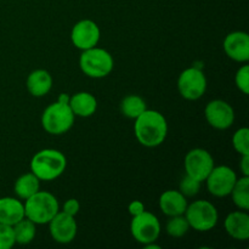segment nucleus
Here are the masks:
<instances>
[{
  "label": "nucleus",
  "instance_id": "1",
  "mask_svg": "<svg viewBox=\"0 0 249 249\" xmlns=\"http://www.w3.org/2000/svg\"><path fill=\"white\" fill-rule=\"evenodd\" d=\"M134 121V133L140 145L153 148L164 142L168 134V123L160 112L146 109Z\"/></svg>",
  "mask_w": 249,
  "mask_h": 249
},
{
  "label": "nucleus",
  "instance_id": "2",
  "mask_svg": "<svg viewBox=\"0 0 249 249\" xmlns=\"http://www.w3.org/2000/svg\"><path fill=\"white\" fill-rule=\"evenodd\" d=\"M67 158L61 151L45 148L33 156L31 160V172L40 181H53L65 173Z\"/></svg>",
  "mask_w": 249,
  "mask_h": 249
},
{
  "label": "nucleus",
  "instance_id": "3",
  "mask_svg": "<svg viewBox=\"0 0 249 249\" xmlns=\"http://www.w3.org/2000/svg\"><path fill=\"white\" fill-rule=\"evenodd\" d=\"M24 216L36 225H45L60 212L58 201L53 194L40 191L24 201Z\"/></svg>",
  "mask_w": 249,
  "mask_h": 249
},
{
  "label": "nucleus",
  "instance_id": "4",
  "mask_svg": "<svg viewBox=\"0 0 249 249\" xmlns=\"http://www.w3.org/2000/svg\"><path fill=\"white\" fill-rule=\"evenodd\" d=\"M79 67L87 77L100 79L113 71L114 61L108 51L94 46L83 51L79 57Z\"/></svg>",
  "mask_w": 249,
  "mask_h": 249
},
{
  "label": "nucleus",
  "instance_id": "5",
  "mask_svg": "<svg viewBox=\"0 0 249 249\" xmlns=\"http://www.w3.org/2000/svg\"><path fill=\"white\" fill-rule=\"evenodd\" d=\"M75 116L70 106L53 102L44 109L41 114V126L50 135H63L72 129Z\"/></svg>",
  "mask_w": 249,
  "mask_h": 249
},
{
  "label": "nucleus",
  "instance_id": "6",
  "mask_svg": "<svg viewBox=\"0 0 249 249\" xmlns=\"http://www.w3.org/2000/svg\"><path fill=\"white\" fill-rule=\"evenodd\" d=\"M184 215L189 223L190 229H194L198 232L213 230L219 220L215 206L206 199H198L192 202L191 204H187Z\"/></svg>",
  "mask_w": 249,
  "mask_h": 249
},
{
  "label": "nucleus",
  "instance_id": "7",
  "mask_svg": "<svg viewBox=\"0 0 249 249\" xmlns=\"http://www.w3.org/2000/svg\"><path fill=\"white\" fill-rule=\"evenodd\" d=\"M179 94L189 101L201 99L207 90V78L198 67H190L182 71L178 78Z\"/></svg>",
  "mask_w": 249,
  "mask_h": 249
},
{
  "label": "nucleus",
  "instance_id": "8",
  "mask_svg": "<svg viewBox=\"0 0 249 249\" xmlns=\"http://www.w3.org/2000/svg\"><path fill=\"white\" fill-rule=\"evenodd\" d=\"M130 232L134 240L142 246L156 242L160 235V223L155 214L143 211L139 215L133 216Z\"/></svg>",
  "mask_w": 249,
  "mask_h": 249
},
{
  "label": "nucleus",
  "instance_id": "9",
  "mask_svg": "<svg viewBox=\"0 0 249 249\" xmlns=\"http://www.w3.org/2000/svg\"><path fill=\"white\" fill-rule=\"evenodd\" d=\"M237 179L235 170L231 169L228 165H219V167L214 165L204 181L207 184V190L212 196L223 198V197L230 196Z\"/></svg>",
  "mask_w": 249,
  "mask_h": 249
},
{
  "label": "nucleus",
  "instance_id": "10",
  "mask_svg": "<svg viewBox=\"0 0 249 249\" xmlns=\"http://www.w3.org/2000/svg\"><path fill=\"white\" fill-rule=\"evenodd\" d=\"M184 167L186 175L203 182L214 168V160L204 148H194L185 156Z\"/></svg>",
  "mask_w": 249,
  "mask_h": 249
},
{
  "label": "nucleus",
  "instance_id": "11",
  "mask_svg": "<svg viewBox=\"0 0 249 249\" xmlns=\"http://www.w3.org/2000/svg\"><path fill=\"white\" fill-rule=\"evenodd\" d=\"M204 117L212 128L226 130L235 122V111L224 100H213L204 108Z\"/></svg>",
  "mask_w": 249,
  "mask_h": 249
},
{
  "label": "nucleus",
  "instance_id": "12",
  "mask_svg": "<svg viewBox=\"0 0 249 249\" xmlns=\"http://www.w3.org/2000/svg\"><path fill=\"white\" fill-rule=\"evenodd\" d=\"M101 36L99 26L91 19H82L73 26L71 32L72 44L79 50L84 51L97 45Z\"/></svg>",
  "mask_w": 249,
  "mask_h": 249
},
{
  "label": "nucleus",
  "instance_id": "13",
  "mask_svg": "<svg viewBox=\"0 0 249 249\" xmlns=\"http://www.w3.org/2000/svg\"><path fill=\"white\" fill-rule=\"evenodd\" d=\"M49 231L55 242L61 243V245H68L77 236V221H75L74 216L68 215L63 212H58L49 221Z\"/></svg>",
  "mask_w": 249,
  "mask_h": 249
},
{
  "label": "nucleus",
  "instance_id": "14",
  "mask_svg": "<svg viewBox=\"0 0 249 249\" xmlns=\"http://www.w3.org/2000/svg\"><path fill=\"white\" fill-rule=\"evenodd\" d=\"M224 51L235 62L246 63L249 60V36L246 32H231L224 39Z\"/></svg>",
  "mask_w": 249,
  "mask_h": 249
},
{
  "label": "nucleus",
  "instance_id": "15",
  "mask_svg": "<svg viewBox=\"0 0 249 249\" xmlns=\"http://www.w3.org/2000/svg\"><path fill=\"white\" fill-rule=\"evenodd\" d=\"M224 229L230 237L237 241L249 238V215L246 211H236L229 214L224 220Z\"/></svg>",
  "mask_w": 249,
  "mask_h": 249
},
{
  "label": "nucleus",
  "instance_id": "16",
  "mask_svg": "<svg viewBox=\"0 0 249 249\" xmlns=\"http://www.w3.org/2000/svg\"><path fill=\"white\" fill-rule=\"evenodd\" d=\"M187 199L179 190H167L160 197V208L167 216L184 215Z\"/></svg>",
  "mask_w": 249,
  "mask_h": 249
},
{
  "label": "nucleus",
  "instance_id": "17",
  "mask_svg": "<svg viewBox=\"0 0 249 249\" xmlns=\"http://www.w3.org/2000/svg\"><path fill=\"white\" fill-rule=\"evenodd\" d=\"M24 218V204L15 197L0 198V223L14 226Z\"/></svg>",
  "mask_w": 249,
  "mask_h": 249
},
{
  "label": "nucleus",
  "instance_id": "18",
  "mask_svg": "<svg viewBox=\"0 0 249 249\" xmlns=\"http://www.w3.org/2000/svg\"><path fill=\"white\" fill-rule=\"evenodd\" d=\"M26 87L32 96L43 97L53 88V77L46 70H36L27 77Z\"/></svg>",
  "mask_w": 249,
  "mask_h": 249
},
{
  "label": "nucleus",
  "instance_id": "19",
  "mask_svg": "<svg viewBox=\"0 0 249 249\" xmlns=\"http://www.w3.org/2000/svg\"><path fill=\"white\" fill-rule=\"evenodd\" d=\"M75 117L88 118L91 117L97 109V100L92 94L88 91H80L72 95L68 104Z\"/></svg>",
  "mask_w": 249,
  "mask_h": 249
},
{
  "label": "nucleus",
  "instance_id": "20",
  "mask_svg": "<svg viewBox=\"0 0 249 249\" xmlns=\"http://www.w3.org/2000/svg\"><path fill=\"white\" fill-rule=\"evenodd\" d=\"M40 190V180L36 177L32 172L26 173L21 175L18 179L15 181L14 191L18 199H28L34 194Z\"/></svg>",
  "mask_w": 249,
  "mask_h": 249
},
{
  "label": "nucleus",
  "instance_id": "21",
  "mask_svg": "<svg viewBox=\"0 0 249 249\" xmlns=\"http://www.w3.org/2000/svg\"><path fill=\"white\" fill-rule=\"evenodd\" d=\"M233 204L241 211L249 209V177H242L236 180L235 186L230 194Z\"/></svg>",
  "mask_w": 249,
  "mask_h": 249
},
{
  "label": "nucleus",
  "instance_id": "22",
  "mask_svg": "<svg viewBox=\"0 0 249 249\" xmlns=\"http://www.w3.org/2000/svg\"><path fill=\"white\" fill-rule=\"evenodd\" d=\"M147 109L145 100L139 95H128L121 102V112L129 119H136Z\"/></svg>",
  "mask_w": 249,
  "mask_h": 249
},
{
  "label": "nucleus",
  "instance_id": "23",
  "mask_svg": "<svg viewBox=\"0 0 249 249\" xmlns=\"http://www.w3.org/2000/svg\"><path fill=\"white\" fill-rule=\"evenodd\" d=\"M36 224L29 220V219H27L26 216L22 220H19L17 224H15L12 226V229H14L15 241H16V243L22 246L29 245L34 240V237H36Z\"/></svg>",
  "mask_w": 249,
  "mask_h": 249
},
{
  "label": "nucleus",
  "instance_id": "24",
  "mask_svg": "<svg viewBox=\"0 0 249 249\" xmlns=\"http://www.w3.org/2000/svg\"><path fill=\"white\" fill-rule=\"evenodd\" d=\"M167 233L170 237L180 238L184 237L190 230V225L187 223L185 215H177V216H170L168 220L167 226H165Z\"/></svg>",
  "mask_w": 249,
  "mask_h": 249
},
{
  "label": "nucleus",
  "instance_id": "25",
  "mask_svg": "<svg viewBox=\"0 0 249 249\" xmlns=\"http://www.w3.org/2000/svg\"><path fill=\"white\" fill-rule=\"evenodd\" d=\"M232 146L241 156H249V129L241 128L233 134Z\"/></svg>",
  "mask_w": 249,
  "mask_h": 249
},
{
  "label": "nucleus",
  "instance_id": "26",
  "mask_svg": "<svg viewBox=\"0 0 249 249\" xmlns=\"http://www.w3.org/2000/svg\"><path fill=\"white\" fill-rule=\"evenodd\" d=\"M201 184L198 180L194 179V178L189 177V175H185L182 178V180L180 181L179 191L184 195L185 197H195L199 192V189H201Z\"/></svg>",
  "mask_w": 249,
  "mask_h": 249
},
{
  "label": "nucleus",
  "instance_id": "27",
  "mask_svg": "<svg viewBox=\"0 0 249 249\" xmlns=\"http://www.w3.org/2000/svg\"><path fill=\"white\" fill-rule=\"evenodd\" d=\"M235 84L240 91L245 95L249 94V66L243 65L238 68L235 75Z\"/></svg>",
  "mask_w": 249,
  "mask_h": 249
},
{
  "label": "nucleus",
  "instance_id": "28",
  "mask_svg": "<svg viewBox=\"0 0 249 249\" xmlns=\"http://www.w3.org/2000/svg\"><path fill=\"white\" fill-rule=\"evenodd\" d=\"M16 243L14 229L10 225L0 223V249H10Z\"/></svg>",
  "mask_w": 249,
  "mask_h": 249
},
{
  "label": "nucleus",
  "instance_id": "29",
  "mask_svg": "<svg viewBox=\"0 0 249 249\" xmlns=\"http://www.w3.org/2000/svg\"><path fill=\"white\" fill-rule=\"evenodd\" d=\"M79 211H80V204H79V202H78V199H75V198L67 199V201H66L62 206L63 213L68 214V215L74 216V218H75V215L79 213Z\"/></svg>",
  "mask_w": 249,
  "mask_h": 249
},
{
  "label": "nucleus",
  "instance_id": "30",
  "mask_svg": "<svg viewBox=\"0 0 249 249\" xmlns=\"http://www.w3.org/2000/svg\"><path fill=\"white\" fill-rule=\"evenodd\" d=\"M145 211V206H143L142 202L140 201H133L128 206V212L131 216H136L139 214H141Z\"/></svg>",
  "mask_w": 249,
  "mask_h": 249
},
{
  "label": "nucleus",
  "instance_id": "31",
  "mask_svg": "<svg viewBox=\"0 0 249 249\" xmlns=\"http://www.w3.org/2000/svg\"><path fill=\"white\" fill-rule=\"evenodd\" d=\"M240 169L243 177H249V156H242L240 162Z\"/></svg>",
  "mask_w": 249,
  "mask_h": 249
},
{
  "label": "nucleus",
  "instance_id": "32",
  "mask_svg": "<svg viewBox=\"0 0 249 249\" xmlns=\"http://www.w3.org/2000/svg\"><path fill=\"white\" fill-rule=\"evenodd\" d=\"M70 100H71V96L68 94H65V92H62V94L58 95V99H57V102H61V104H66L68 105L70 104Z\"/></svg>",
  "mask_w": 249,
  "mask_h": 249
},
{
  "label": "nucleus",
  "instance_id": "33",
  "mask_svg": "<svg viewBox=\"0 0 249 249\" xmlns=\"http://www.w3.org/2000/svg\"><path fill=\"white\" fill-rule=\"evenodd\" d=\"M145 248L146 249H160V246L156 245L155 242H151V243H147V245H145Z\"/></svg>",
  "mask_w": 249,
  "mask_h": 249
}]
</instances>
